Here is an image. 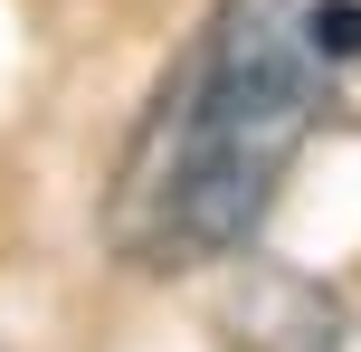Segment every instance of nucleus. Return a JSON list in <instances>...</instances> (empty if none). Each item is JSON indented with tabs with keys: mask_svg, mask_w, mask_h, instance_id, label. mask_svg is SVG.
<instances>
[{
	"mask_svg": "<svg viewBox=\"0 0 361 352\" xmlns=\"http://www.w3.org/2000/svg\"><path fill=\"white\" fill-rule=\"evenodd\" d=\"M324 105L333 67L305 38V0H209L105 171V257L124 277H200L247 257Z\"/></svg>",
	"mask_w": 361,
	"mask_h": 352,
	"instance_id": "nucleus-1",
	"label": "nucleus"
},
{
	"mask_svg": "<svg viewBox=\"0 0 361 352\" xmlns=\"http://www.w3.org/2000/svg\"><path fill=\"white\" fill-rule=\"evenodd\" d=\"M219 352H343V296L314 286L305 267L247 257L219 296Z\"/></svg>",
	"mask_w": 361,
	"mask_h": 352,
	"instance_id": "nucleus-2",
	"label": "nucleus"
}]
</instances>
